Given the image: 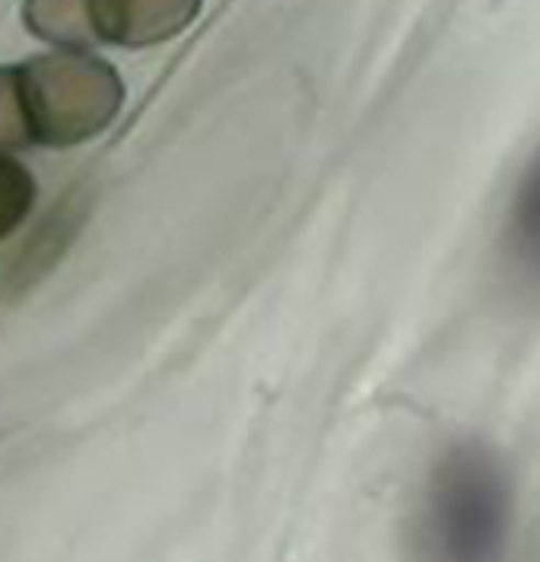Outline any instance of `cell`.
<instances>
[{"instance_id":"6da1fadb","label":"cell","mask_w":540,"mask_h":562,"mask_svg":"<svg viewBox=\"0 0 540 562\" xmlns=\"http://www.w3.org/2000/svg\"><path fill=\"white\" fill-rule=\"evenodd\" d=\"M124 102L109 60L90 52H48L0 67V153L77 147L102 134Z\"/></svg>"},{"instance_id":"7a4b0ae2","label":"cell","mask_w":540,"mask_h":562,"mask_svg":"<svg viewBox=\"0 0 540 562\" xmlns=\"http://www.w3.org/2000/svg\"><path fill=\"white\" fill-rule=\"evenodd\" d=\"M511 531V483L483 442L449 445L426 476L417 515L420 562H503Z\"/></svg>"},{"instance_id":"3957f363","label":"cell","mask_w":540,"mask_h":562,"mask_svg":"<svg viewBox=\"0 0 540 562\" xmlns=\"http://www.w3.org/2000/svg\"><path fill=\"white\" fill-rule=\"evenodd\" d=\"M204 0H26V30L58 48H147L194 23Z\"/></svg>"},{"instance_id":"277c9868","label":"cell","mask_w":540,"mask_h":562,"mask_svg":"<svg viewBox=\"0 0 540 562\" xmlns=\"http://www.w3.org/2000/svg\"><path fill=\"white\" fill-rule=\"evenodd\" d=\"M503 255L515 280L540 290V147L511 191L503 223Z\"/></svg>"},{"instance_id":"5b68a950","label":"cell","mask_w":540,"mask_h":562,"mask_svg":"<svg viewBox=\"0 0 540 562\" xmlns=\"http://www.w3.org/2000/svg\"><path fill=\"white\" fill-rule=\"evenodd\" d=\"M35 204V181L30 169L0 153V238L13 236Z\"/></svg>"}]
</instances>
